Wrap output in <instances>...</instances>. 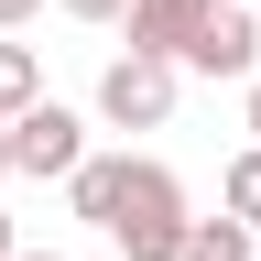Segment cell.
I'll return each instance as SVG.
<instances>
[{
    "label": "cell",
    "instance_id": "cell-1",
    "mask_svg": "<svg viewBox=\"0 0 261 261\" xmlns=\"http://www.w3.org/2000/svg\"><path fill=\"white\" fill-rule=\"evenodd\" d=\"M109 240H120V261H185V240H196V218H185V185L163 174L152 152H130V163H120Z\"/></svg>",
    "mask_w": 261,
    "mask_h": 261
},
{
    "label": "cell",
    "instance_id": "cell-2",
    "mask_svg": "<svg viewBox=\"0 0 261 261\" xmlns=\"http://www.w3.org/2000/svg\"><path fill=\"white\" fill-rule=\"evenodd\" d=\"M174 76H185L174 55H120L109 76H98V120H120V130H163V120H174Z\"/></svg>",
    "mask_w": 261,
    "mask_h": 261
},
{
    "label": "cell",
    "instance_id": "cell-3",
    "mask_svg": "<svg viewBox=\"0 0 261 261\" xmlns=\"http://www.w3.org/2000/svg\"><path fill=\"white\" fill-rule=\"evenodd\" d=\"M0 130H11V174H76V163H87V120L76 109H55V98H33V109L22 120H0Z\"/></svg>",
    "mask_w": 261,
    "mask_h": 261
},
{
    "label": "cell",
    "instance_id": "cell-4",
    "mask_svg": "<svg viewBox=\"0 0 261 261\" xmlns=\"http://www.w3.org/2000/svg\"><path fill=\"white\" fill-rule=\"evenodd\" d=\"M174 65H185V76H250V65H261V22L240 11V0H218V11L196 22V44H185Z\"/></svg>",
    "mask_w": 261,
    "mask_h": 261
},
{
    "label": "cell",
    "instance_id": "cell-5",
    "mask_svg": "<svg viewBox=\"0 0 261 261\" xmlns=\"http://www.w3.org/2000/svg\"><path fill=\"white\" fill-rule=\"evenodd\" d=\"M207 11H218V0H130V11H120L130 22V55H185Z\"/></svg>",
    "mask_w": 261,
    "mask_h": 261
},
{
    "label": "cell",
    "instance_id": "cell-6",
    "mask_svg": "<svg viewBox=\"0 0 261 261\" xmlns=\"http://www.w3.org/2000/svg\"><path fill=\"white\" fill-rule=\"evenodd\" d=\"M120 163H130V152H87L76 174H65V207H76L87 228H109V207H120Z\"/></svg>",
    "mask_w": 261,
    "mask_h": 261
},
{
    "label": "cell",
    "instance_id": "cell-7",
    "mask_svg": "<svg viewBox=\"0 0 261 261\" xmlns=\"http://www.w3.org/2000/svg\"><path fill=\"white\" fill-rule=\"evenodd\" d=\"M33 98H44V65H33V44H11V33H0V120H22Z\"/></svg>",
    "mask_w": 261,
    "mask_h": 261
},
{
    "label": "cell",
    "instance_id": "cell-8",
    "mask_svg": "<svg viewBox=\"0 0 261 261\" xmlns=\"http://www.w3.org/2000/svg\"><path fill=\"white\" fill-rule=\"evenodd\" d=\"M185 261H250V228H240V218H196Z\"/></svg>",
    "mask_w": 261,
    "mask_h": 261
},
{
    "label": "cell",
    "instance_id": "cell-9",
    "mask_svg": "<svg viewBox=\"0 0 261 261\" xmlns=\"http://www.w3.org/2000/svg\"><path fill=\"white\" fill-rule=\"evenodd\" d=\"M228 218H240L250 240H261V142H250L240 163H228Z\"/></svg>",
    "mask_w": 261,
    "mask_h": 261
},
{
    "label": "cell",
    "instance_id": "cell-10",
    "mask_svg": "<svg viewBox=\"0 0 261 261\" xmlns=\"http://www.w3.org/2000/svg\"><path fill=\"white\" fill-rule=\"evenodd\" d=\"M55 11H65V22H120L130 0H55Z\"/></svg>",
    "mask_w": 261,
    "mask_h": 261
},
{
    "label": "cell",
    "instance_id": "cell-11",
    "mask_svg": "<svg viewBox=\"0 0 261 261\" xmlns=\"http://www.w3.org/2000/svg\"><path fill=\"white\" fill-rule=\"evenodd\" d=\"M33 11H44V0H0V33H22V22H33Z\"/></svg>",
    "mask_w": 261,
    "mask_h": 261
},
{
    "label": "cell",
    "instance_id": "cell-12",
    "mask_svg": "<svg viewBox=\"0 0 261 261\" xmlns=\"http://www.w3.org/2000/svg\"><path fill=\"white\" fill-rule=\"evenodd\" d=\"M250 142H261V76H250Z\"/></svg>",
    "mask_w": 261,
    "mask_h": 261
},
{
    "label": "cell",
    "instance_id": "cell-13",
    "mask_svg": "<svg viewBox=\"0 0 261 261\" xmlns=\"http://www.w3.org/2000/svg\"><path fill=\"white\" fill-rule=\"evenodd\" d=\"M11 250H22V240H11V218H0V261H11Z\"/></svg>",
    "mask_w": 261,
    "mask_h": 261
},
{
    "label": "cell",
    "instance_id": "cell-14",
    "mask_svg": "<svg viewBox=\"0 0 261 261\" xmlns=\"http://www.w3.org/2000/svg\"><path fill=\"white\" fill-rule=\"evenodd\" d=\"M11 261H65V250H11Z\"/></svg>",
    "mask_w": 261,
    "mask_h": 261
},
{
    "label": "cell",
    "instance_id": "cell-15",
    "mask_svg": "<svg viewBox=\"0 0 261 261\" xmlns=\"http://www.w3.org/2000/svg\"><path fill=\"white\" fill-rule=\"evenodd\" d=\"M0 174H11V130H0Z\"/></svg>",
    "mask_w": 261,
    "mask_h": 261
}]
</instances>
